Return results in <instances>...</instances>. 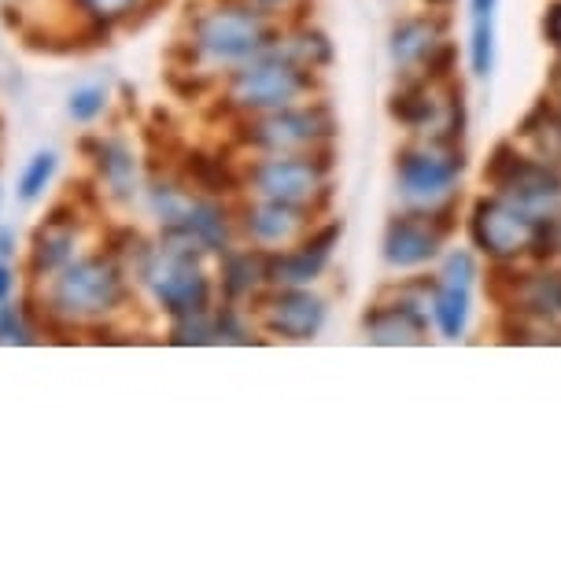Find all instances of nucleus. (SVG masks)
I'll return each mask as SVG.
<instances>
[{
	"mask_svg": "<svg viewBox=\"0 0 561 565\" xmlns=\"http://www.w3.org/2000/svg\"><path fill=\"white\" fill-rule=\"evenodd\" d=\"M126 296V270L115 255H86L71 259L63 270L48 277L45 315L60 326H97L115 311H122Z\"/></svg>",
	"mask_w": 561,
	"mask_h": 565,
	"instance_id": "1",
	"label": "nucleus"
},
{
	"mask_svg": "<svg viewBox=\"0 0 561 565\" xmlns=\"http://www.w3.org/2000/svg\"><path fill=\"white\" fill-rule=\"evenodd\" d=\"M193 49L211 63H248L273 49L267 15L256 4H215L196 15Z\"/></svg>",
	"mask_w": 561,
	"mask_h": 565,
	"instance_id": "2",
	"label": "nucleus"
},
{
	"mask_svg": "<svg viewBox=\"0 0 561 565\" xmlns=\"http://www.w3.org/2000/svg\"><path fill=\"white\" fill-rule=\"evenodd\" d=\"M311 89H314L311 71L278 56V52H262L259 60H248L240 63V71H233L226 100L229 108L245 115H267V111L292 108Z\"/></svg>",
	"mask_w": 561,
	"mask_h": 565,
	"instance_id": "3",
	"label": "nucleus"
},
{
	"mask_svg": "<svg viewBox=\"0 0 561 565\" xmlns=\"http://www.w3.org/2000/svg\"><path fill=\"white\" fill-rule=\"evenodd\" d=\"M141 281L148 285V292L155 296V303L174 318H193L204 315L211 303V281L199 270L196 255H182L171 248H152L141 266Z\"/></svg>",
	"mask_w": 561,
	"mask_h": 565,
	"instance_id": "4",
	"label": "nucleus"
},
{
	"mask_svg": "<svg viewBox=\"0 0 561 565\" xmlns=\"http://www.w3.org/2000/svg\"><path fill=\"white\" fill-rule=\"evenodd\" d=\"M251 185H256L259 200H278V204L311 211L330 193V163L311 152L267 156L251 167Z\"/></svg>",
	"mask_w": 561,
	"mask_h": 565,
	"instance_id": "5",
	"label": "nucleus"
},
{
	"mask_svg": "<svg viewBox=\"0 0 561 565\" xmlns=\"http://www.w3.org/2000/svg\"><path fill=\"white\" fill-rule=\"evenodd\" d=\"M547 230L550 222L532 218L510 200H481L473 211V241L476 248H484L495 259H517L525 252H543L547 248ZM550 252V248H547Z\"/></svg>",
	"mask_w": 561,
	"mask_h": 565,
	"instance_id": "6",
	"label": "nucleus"
},
{
	"mask_svg": "<svg viewBox=\"0 0 561 565\" xmlns=\"http://www.w3.org/2000/svg\"><path fill=\"white\" fill-rule=\"evenodd\" d=\"M245 145L259 148L267 156H289V152H314L333 137V115L325 108H281L267 115H251L245 126Z\"/></svg>",
	"mask_w": 561,
	"mask_h": 565,
	"instance_id": "7",
	"label": "nucleus"
},
{
	"mask_svg": "<svg viewBox=\"0 0 561 565\" xmlns=\"http://www.w3.org/2000/svg\"><path fill=\"white\" fill-rule=\"evenodd\" d=\"M399 196L418 211H436L443 200H451L454 181L462 174V156L451 145L432 141L407 148L399 156Z\"/></svg>",
	"mask_w": 561,
	"mask_h": 565,
	"instance_id": "8",
	"label": "nucleus"
},
{
	"mask_svg": "<svg viewBox=\"0 0 561 565\" xmlns=\"http://www.w3.org/2000/svg\"><path fill=\"white\" fill-rule=\"evenodd\" d=\"M488 178L499 185V196L528 211L539 222H554L561 211V178L547 163H532L525 156H510L499 148Z\"/></svg>",
	"mask_w": 561,
	"mask_h": 565,
	"instance_id": "9",
	"label": "nucleus"
},
{
	"mask_svg": "<svg viewBox=\"0 0 561 565\" xmlns=\"http://www.w3.org/2000/svg\"><path fill=\"white\" fill-rule=\"evenodd\" d=\"M262 326L281 340H311L325 326V300L303 289H278L262 303Z\"/></svg>",
	"mask_w": 561,
	"mask_h": 565,
	"instance_id": "10",
	"label": "nucleus"
},
{
	"mask_svg": "<svg viewBox=\"0 0 561 565\" xmlns=\"http://www.w3.org/2000/svg\"><path fill=\"white\" fill-rule=\"evenodd\" d=\"M336 241H341V226H325V230L311 233L300 248L267 255V281L278 285V289H303V285L317 281V274H322L325 263H330Z\"/></svg>",
	"mask_w": 561,
	"mask_h": 565,
	"instance_id": "11",
	"label": "nucleus"
},
{
	"mask_svg": "<svg viewBox=\"0 0 561 565\" xmlns=\"http://www.w3.org/2000/svg\"><path fill=\"white\" fill-rule=\"evenodd\" d=\"M74 244H78V211L67 204L52 207V215L34 230L30 241V274L52 277L74 259Z\"/></svg>",
	"mask_w": 561,
	"mask_h": 565,
	"instance_id": "12",
	"label": "nucleus"
},
{
	"mask_svg": "<svg viewBox=\"0 0 561 565\" xmlns=\"http://www.w3.org/2000/svg\"><path fill=\"white\" fill-rule=\"evenodd\" d=\"M443 241V230L425 215H403L391 218V226L385 230V263L396 270H414V266L429 263L436 255Z\"/></svg>",
	"mask_w": 561,
	"mask_h": 565,
	"instance_id": "13",
	"label": "nucleus"
},
{
	"mask_svg": "<svg viewBox=\"0 0 561 565\" xmlns=\"http://www.w3.org/2000/svg\"><path fill=\"white\" fill-rule=\"evenodd\" d=\"M363 326L374 344H421V337H425V311L410 296H399L396 303H377Z\"/></svg>",
	"mask_w": 561,
	"mask_h": 565,
	"instance_id": "14",
	"label": "nucleus"
},
{
	"mask_svg": "<svg viewBox=\"0 0 561 565\" xmlns=\"http://www.w3.org/2000/svg\"><path fill=\"white\" fill-rule=\"evenodd\" d=\"M306 207L278 204V200H259L256 207L245 211V233L262 248H278V244H292L303 237L306 230Z\"/></svg>",
	"mask_w": 561,
	"mask_h": 565,
	"instance_id": "15",
	"label": "nucleus"
},
{
	"mask_svg": "<svg viewBox=\"0 0 561 565\" xmlns=\"http://www.w3.org/2000/svg\"><path fill=\"white\" fill-rule=\"evenodd\" d=\"M443 49V26L436 19H407L391 30V60L399 67H418L429 63Z\"/></svg>",
	"mask_w": 561,
	"mask_h": 565,
	"instance_id": "16",
	"label": "nucleus"
},
{
	"mask_svg": "<svg viewBox=\"0 0 561 565\" xmlns=\"http://www.w3.org/2000/svg\"><path fill=\"white\" fill-rule=\"evenodd\" d=\"M86 148H93V163H97L108 193L119 200H130L137 189V159L130 148L122 141H115V137H108V141L100 137V141H89Z\"/></svg>",
	"mask_w": 561,
	"mask_h": 565,
	"instance_id": "17",
	"label": "nucleus"
},
{
	"mask_svg": "<svg viewBox=\"0 0 561 565\" xmlns=\"http://www.w3.org/2000/svg\"><path fill=\"white\" fill-rule=\"evenodd\" d=\"M470 300H473V289L470 285H458V281H436L432 289V315H436V326L440 333L447 340H458L465 333V322H470Z\"/></svg>",
	"mask_w": 561,
	"mask_h": 565,
	"instance_id": "18",
	"label": "nucleus"
},
{
	"mask_svg": "<svg viewBox=\"0 0 561 565\" xmlns=\"http://www.w3.org/2000/svg\"><path fill=\"white\" fill-rule=\"evenodd\" d=\"M517 296H521V311L536 315L539 322H547V326L561 322V270L532 274Z\"/></svg>",
	"mask_w": 561,
	"mask_h": 565,
	"instance_id": "19",
	"label": "nucleus"
},
{
	"mask_svg": "<svg viewBox=\"0 0 561 565\" xmlns=\"http://www.w3.org/2000/svg\"><path fill=\"white\" fill-rule=\"evenodd\" d=\"M262 281H267V252L229 255L226 266H222V285H226V292L233 296V300L251 296Z\"/></svg>",
	"mask_w": 561,
	"mask_h": 565,
	"instance_id": "20",
	"label": "nucleus"
},
{
	"mask_svg": "<svg viewBox=\"0 0 561 565\" xmlns=\"http://www.w3.org/2000/svg\"><path fill=\"white\" fill-rule=\"evenodd\" d=\"M391 115H396L399 122L414 126V130H425L429 122L440 119V100H436V93H432L429 82H410L403 93H396Z\"/></svg>",
	"mask_w": 561,
	"mask_h": 565,
	"instance_id": "21",
	"label": "nucleus"
},
{
	"mask_svg": "<svg viewBox=\"0 0 561 565\" xmlns=\"http://www.w3.org/2000/svg\"><path fill=\"white\" fill-rule=\"evenodd\" d=\"M495 8L499 0H473V71L488 74L495 63Z\"/></svg>",
	"mask_w": 561,
	"mask_h": 565,
	"instance_id": "22",
	"label": "nucleus"
},
{
	"mask_svg": "<svg viewBox=\"0 0 561 565\" xmlns=\"http://www.w3.org/2000/svg\"><path fill=\"white\" fill-rule=\"evenodd\" d=\"M185 178L193 181L199 193H207V196L229 193V189H233V174H229L226 159L207 156V152H188V159H185Z\"/></svg>",
	"mask_w": 561,
	"mask_h": 565,
	"instance_id": "23",
	"label": "nucleus"
},
{
	"mask_svg": "<svg viewBox=\"0 0 561 565\" xmlns=\"http://www.w3.org/2000/svg\"><path fill=\"white\" fill-rule=\"evenodd\" d=\"M270 52H278V56L300 63L303 71H314V67H325L330 63V41H325L317 30H303V34H292L284 38V45H273Z\"/></svg>",
	"mask_w": 561,
	"mask_h": 565,
	"instance_id": "24",
	"label": "nucleus"
},
{
	"mask_svg": "<svg viewBox=\"0 0 561 565\" xmlns=\"http://www.w3.org/2000/svg\"><path fill=\"white\" fill-rule=\"evenodd\" d=\"M196 196H188L182 185H171V181H152L148 185V207L152 215L163 222V226H174V222L185 218V211L193 207Z\"/></svg>",
	"mask_w": 561,
	"mask_h": 565,
	"instance_id": "25",
	"label": "nucleus"
},
{
	"mask_svg": "<svg viewBox=\"0 0 561 565\" xmlns=\"http://www.w3.org/2000/svg\"><path fill=\"white\" fill-rule=\"evenodd\" d=\"M52 174H56V152H37L26 163L23 178H19V196H23L26 204H34V200L48 189Z\"/></svg>",
	"mask_w": 561,
	"mask_h": 565,
	"instance_id": "26",
	"label": "nucleus"
},
{
	"mask_svg": "<svg viewBox=\"0 0 561 565\" xmlns=\"http://www.w3.org/2000/svg\"><path fill=\"white\" fill-rule=\"evenodd\" d=\"M104 108H108V85H82V89H74L71 93V104H67V111H71V119L74 122H93V119H100Z\"/></svg>",
	"mask_w": 561,
	"mask_h": 565,
	"instance_id": "27",
	"label": "nucleus"
},
{
	"mask_svg": "<svg viewBox=\"0 0 561 565\" xmlns=\"http://www.w3.org/2000/svg\"><path fill=\"white\" fill-rule=\"evenodd\" d=\"M78 8L86 12V19H93V26L108 30L111 23H122L133 12L137 0H78Z\"/></svg>",
	"mask_w": 561,
	"mask_h": 565,
	"instance_id": "28",
	"label": "nucleus"
},
{
	"mask_svg": "<svg viewBox=\"0 0 561 565\" xmlns=\"http://www.w3.org/2000/svg\"><path fill=\"white\" fill-rule=\"evenodd\" d=\"M26 326L23 318L12 303H8V296H0V344H26Z\"/></svg>",
	"mask_w": 561,
	"mask_h": 565,
	"instance_id": "29",
	"label": "nucleus"
},
{
	"mask_svg": "<svg viewBox=\"0 0 561 565\" xmlns=\"http://www.w3.org/2000/svg\"><path fill=\"white\" fill-rule=\"evenodd\" d=\"M547 34H550V41H554V45L561 49V4L547 15Z\"/></svg>",
	"mask_w": 561,
	"mask_h": 565,
	"instance_id": "30",
	"label": "nucleus"
},
{
	"mask_svg": "<svg viewBox=\"0 0 561 565\" xmlns=\"http://www.w3.org/2000/svg\"><path fill=\"white\" fill-rule=\"evenodd\" d=\"M12 285H15V274L0 263V296H12Z\"/></svg>",
	"mask_w": 561,
	"mask_h": 565,
	"instance_id": "31",
	"label": "nucleus"
},
{
	"mask_svg": "<svg viewBox=\"0 0 561 565\" xmlns=\"http://www.w3.org/2000/svg\"><path fill=\"white\" fill-rule=\"evenodd\" d=\"M256 8H262V12H278V8H284V4H292V0H251Z\"/></svg>",
	"mask_w": 561,
	"mask_h": 565,
	"instance_id": "32",
	"label": "nucleus"
},
{
	"mask_svg": "<svg viewBox=\"0 0 561 565\" xmlns=\"http://www.w3.org/2000/svg\"><path fill=\"white\" fill-rule=\"evenodd\" d=\"M12 252V233H0V255Z\"/></svg>",
	"mask_w": 561,
	"mask_h": 565,
	"instance_id": "33",
	"label": "nucleus"
}]
</instances>
